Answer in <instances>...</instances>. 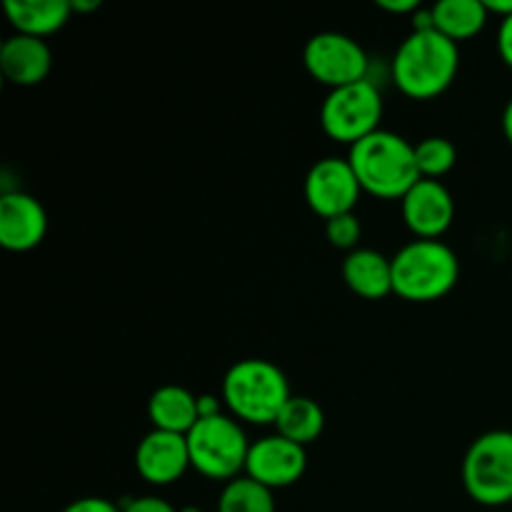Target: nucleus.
I'll list each match as a JSON object with an SVG mask.
<instances>
[{"label":"nucleus","instance_id":"19","mask_svg":"<svg viewBox=\"0 0 512 512\" xmlns=\"http://www.w3.org/2000/svg\"><path fill=\"white\" fill-rule=\"evenodd\" d=\"M278 435L293 440L298 445H310L323 435L325 430V413L313 398L305 395H293L280 410L278 420H275Z\"/></svg>","mask_w":512,"mask_h":512},{"label":"nucleus","instance_id":"2","mask_svg":"<svg viewBox=\"0 0 512 512\" xmlns=\"http://www.w3.org/2000/svg\"><path fill=\"white\" fill-rule=\"evenodd\" d=\"M458 68V43L438 30H413L395 50L393 83L408 98L430 100L453 85Z\"/></svg>","mask_w":512,"mask_h":512},{"label":"nucleus","instance_id":"29","mask_svg":"<svg viewBox=\"0 0 512 512\" xmlns=\"http://www.w3.org/2000/svg\"><path fill=\"white\" fill-rule=\"evenodd\" d=\"M503 133H505V138H508V143L512 145V98H510V103L505 105V113H503Z\"/></svg>","mask_w":512,"mask_h":512},{"label":"nucleus","instance_id":"25","mask_svg":"<svg viewBox=\"0 0 512 512\" xmlns=\"http://www.w3.org/2000/svg\"><path fill=\"white\" fill-rule=\"evenodd\" d=\"M498 53L503 58V63L512 68V15L505 20H500L498 28Z\"/></svg>","mask_w":512,"mask_h":512},{"label":"nucleus","instance_id":"12","mask_svg":"<svg viewBox=\"0 0 512 512\" xmlns=\"http://www.w3.org/2000/svg\"><path fill=\"white\" fill-rule=\"evenodd\" d=\"M48 233V213L38 198L20 190H5L0 198V245L10 253L38 248Z\"/></svg>","mask_w":512,"mask_h":512},{"label":"nucleus","instance_id":"17","mask_svg":"<svg viewBox=\"0 0 512 512\" xmlns=\"http://www.w3.org/2000/svg\"><path fill=\"white\" fill-rule=\"evenodd\" d=\"M5 15L15 33L43 40L68 23L73 5L68 0H8Z\"/></svg>","mask_w":512,"mask_h":512},{"label":"nucleus","instance_id":"7","mask_svg":"<svg viewBox=\"0 0 512 512\" xmlns=\"http://www.w3.org/2000/svg\"><path fill=\"white\" fill-rule=\"evenodd\" d=\"M380 120H383V98L370 80L330 90L320 105V125L325 135L350 148L380 130Z\"/></svg>","mask_w":512,"mask_h":512},{"label":"nucleus","instance_id":"27","mask_svg":"<svg viewBox=\"0 0 512 512\" xmlns=\"http://www.w3.org/2000/svg\"><path fill=\"white\" fill-rule=\"evenodd\" d=\"M198 413L200 418H215V415H223L220 413V398H215V395H200Z\"/></svg>","mask_w":512,"mask_h":512},{"label":"nucleus","instance_id":"4","mask_svg":"<svg viewBox=\"0 0 512 512\" xmlns=\"http://www.w3.org/2000/svg\"><path fill=\"white\" fill-rule=\"evenodd\" d=\"M460 280V260L443 240H413L393 258V293L408 303L443 300Z\"/></svg>","mask_w":512,"mask_h":512},{"label":"nucleus","instance_id":"28","mask_svg":"<svg viewBox=\"0 0 512 512\" xmlns=\"http://www.w3.org/2000/svg\"><path fill=\"white\" fill-rule=\"evenodd\" d=\"M485 10L490 15H500V20H505L508 15H512V0H483Z\"/></svg>","mask_w":512,"mask_h":512},{"label":"nucleus","instance_id":"22","mask_svg":"<svg viewBox=\"0 0 512 512\" xmlns=\"http://www.w3.org/2000/svg\"><path fill=\"white\" fill-rule=\"evenodd\" d=\"M325 235H328L333 248L353 253V250H358L360 235H363V225H360V220L355 218L353 213L338 215V218L328 220V225H325Z\"/></svg>","mask_w":512,"mask_h":512},{"label":"nucleus","instance_id":"30","mask_svg":"<svg viewBox=\"0 0 512 512\" xmlns=\"http://www.w3.org/2000/svg\"><path fill=\"white\" fill-rule=\"evenodd\" d=\"M70 5H73V13H93V10L100 8L98 0H78V3Z\"/></svg>","mask_w":512,"mask_h":512},{"label":"nucleus","instance_id":"11","mask_svg":"<svg viewBox=\"0 0 512 512\" xmlns=\"http://www.w3.org/2000/svg\"><path fill=\"white\" fill-rule=\"evenodd\" d=\"M403 220L418 240H440L455 218L450 190L440 180L420 178L403 200Z\"/></svg>","mask_w":512,"mask_h":512},{"label":"nucleus","instance_id":"18","mask_svg":"<svg viewBox=\"0 0 512 512\" xmlns=\"http://www.w3.org/2000/svg\"><path fill=\"white\" fill-rule=\"evenodd\" d=\"M430 10H433V30L453 43L475 38L490 18L483 0H440Z\"/></svg>","mask_w":512,"mask_h":512},{"label":"nucleus","instance_id":"8","mask_svg":"<svg viewBox=\"0 0 512 512\" xmlns=\"http://www.w3.org/2000/svg\"><path fill=\"white\" fill-rule=\"evenodd\" d=\"M303 65L310 78L330 90L368 80V53L345 33L325 30L313 35L303 48Z\"/></svg>","mask_w":512,"mask_h":512},{"label":"nucleus","instance_id":"13","mask_svg":"<svg viewBox=\"0 0 512 512\" xmlns=\"http://www.w3.org/2000/svg\"><path fill=\"white\" fill-rule=\"evenodd\" d=\"M135 468L140 478L150 485H173L188 473L190 453L185 435L165 433V430H150L135 450Z\"/></svg>","mask_w":512,"mask_h":512},{"label":"nucleus","instance_id":"21","mask_svg":"<svg viewBox=\"0 0 512 512\" xmlns=\"http://www.w3.org/2000/svg\"><path fill=\"white\" fill-rule=\"evenodd\" d=\"M415 160H418L420 178L440 180L458 163V148L448 138L433 135L415 145Z\"/></svg>","mask_w":512,"mask_h":512},{"label":"nucleus","instance_id":"15","mask_svg":"<svg viewBox=\"0 0 512 512\" xmlns=\"http://www.w3.org/2000/svg\"><path fill=\"white\" fill-rule=\"evenodd\" d=\"M343 280L365 300H383L393 293V258L373 248H358L345 255Z\"/></svg>","mask_w":512,"mask_h":512},{"label":"nucleus","instance_id":"5","mask_svg":"<svg viewBox=\"0 0 512 512\" xmlns=\"http://www.w3.org/2000/svg\"><path fill=\"white\" fill-rule=\"evenodd\" d=\"M185 440H188L190 465L203 478L230 483L245 473L253 443H248L243 425L233 415L200 418Z\"/></svg>","mask_w":512,"mask_h":512},{"label":"nucleus","instance_id":"1","mask_svg":"<svg viewBox=\"0 0 512 512\" xmlns=\"http://www.w3.org/2000/svg\"><path fill=\"white\" fill-rule=\"evenodd\" d=\"M348 163L365 193L380 200H403L420 180L415 145L393 130H375L350 148Z\"/></svg>","mask_w":512,"mask_h":512},{"label":"nucleus","instance_id":"6","mask_svg":"<svg viewBox=\"0 0 512 512\" xmlns=\"http://www.w3.org/2000/svg\"><path fill=\"white\" fill-rule=\"evenodd\" d=\"M463 485L475 503H512V430H490L473 440L463 460Z\"/></svg>","mask_w":512,"mask_h":512},{"label":"nucleus","instance_id":"24","mask_svg":"<svg viewBox=\"0 0 512 512\" xmlns=\"http://www.w3.org/2000/svg\"><path fill=\"white\" fill-rule=\"evenodd\" d=\"M60 512H123V508H118L113 500L105 498H80L73 500L70 505H65Z\"/></svg>","mask_w":512,"mask_h":512},{"label":"nucleus","instance_id":"26","mask_svg":"<svg viewBox=\"0 0 512 512\" xmlns=\"http://www.w3.org/2000/svg\"><path fill=\"white\" fill-rule=\"evenodd\" d=\"M378 8L395 15H415L420 10L418 0H378Z\"/></svg>","mask_w":512,"mask_h":512},{"label":"nucleus","instance_id":"3","mask_svg":"<svg viewBox=\"0 0 512 512\" xmlns=\"http://www.w3.org/2000/svg\"><path fill=\"white\" fill-rule=\"evenodd\" d=\"M290 398L288 378L270 360H238L223 378V403L238 423L275 425Z\"/></svg>","mask_w":512,"mask_h":512},{"label":"nucleus","instance_id":"20","mask_svg":"<svg viewBox=\"0 0 512 512\" xmlns=\"http://www.w3.org/2000/svg\"><path fill=\"white\" fill-rule=\"evenodd\" d=\"M218 512H275L273 490L240 475L220 490Z\"/></svg>","mask_w":512,"mask_h":512},{"label":"nucleus","instance_id":"14","mask_svg":"<svg viewBox=\"0 0 512 512\" xmlns=\"http://www.w3.org/2000/svg\"><path fill=\"white\" fill-rule=\"evenodd\" d=\"M50 65H53V53L40 38L15 33L0 48V70L10 83L20 88L43 83L50 73Z\"/></svg>","mask_w":512,"mask_h":512},{"label":"nucleus","instance_id":"31","mask_svg":"<svg viewBox=\"0 0 512 512\" xmlns=\"http://www.w3.org/2000/svg\"><path fill=\"white\" fill-rule=\"evenodd\" d=\"M180 512H200V510H195V508H188V510H180Z\"/></svg>","mask_w":512,"mask_h":512},{"label":"nucleus","instance_id":"9","mask_svg":"<svg viewBox=\"0 0 512 512\" xmlns=\"http://www.w3.org/2000/svg\"><path fill=\"white\" fill-rule=\"evenodd\" d=\"M360 193L363 188H360L348 158L343 160L330 155V158L318 160L305 175V200H308L310 210L323 220L353 213Z\"/></svg>","mask_w":512,"mask_h":512},{"label":"nucleus","instance_id":"23","mask_svg":"<svg viewBox=\"0 0 512 512\" xmlns=\"http://www.w3.org/2000/svg\"><path fill=\"white\" fill-rule=\"evenodd\" d=\"M123 512H180V510H175L168 500L158 498V495H143V498L125 500Z\"/></svg>","mask_w":512,"mask_h":512},{"label":"nucleus","instance_id":"16","mask_svg":"<svg viewBox=\"0 0 512 512\" xmlns=\"http://www.w3.org/2000/svg\"><path fill=\"white\" fill-rule=\"evenodd\" d=\"M148 418L153 430L188 435L200 420L198 395H193L183 385H163L150 395Z\"/></svg>","mask_w":512,"mask_h":512},{"label":"nucleus","instance_id":"10","mask_svg":"<svg viewBox=\"0 0 512 512\" xmlns=\"http://www.w3.org/2000/svg\"><path fill=\"white\" fill-rule=\"evenodd\" d=\"M305 468H308V455L303 445L283 435H268L250 445L245 475L265 488L278 490L298 483L305 475Z\"/></svg>","mask_w":512,"mask_h":512}]
</instances>
